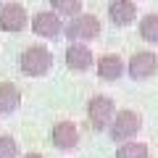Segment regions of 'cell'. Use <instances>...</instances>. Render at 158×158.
<instances>
[{"label": "cell", "mask_w": 158, "mask_h": 158, "mask_svg": "<svg viewBox=\"0 0 158 158\" xmlns=\"http://www.w3.org/2000/svg\"><path fill=\"white\" fill-rule=\"evenodd\" d=\"M19 69L27 77H45L53 69V53L45 45H29L19 56Z\"/></svg>", "instance_id": "obj_2"}, {"label": "cell", "mask_w": 158, "mask_h": 158, "mask_svg": "<svg viewBox=\"0 0 158 158\" xmlns=\"http://www.w3.org/2000/svg\"><path fill=\"white\" fill-rule=\"evenodd\" d=\"M21 106V90L13 82H0V116L16 113Z\"/></svg>", "instance_id": "obj_12"}, {"label": "cell", "mask_w": 158, "mask_h": 158, "mask_svg": "<svg viewBox=\"0 0 158 158\" xmlns=\"http://www.w3.org/2000/svg\"><path fill=\"white\" fill-rule=\"evenodd\" d=\"M0 158H21L19 156V142L11 135H0Z\"/></svg>", "instance_id": "obj_16"}, {"label": "cell", "mask_w": 158, "mask_h": 158, "mask_svg": "<svg viewBox=\"0 0 158 158\" xmlns=\"http://www.w3.org/2000/svg\"><path fill=\"white\" fill-rule=\"evenodd\" d=\"M0 6H3V0H0Z\"/></svg>", "instance_id": "obj_18"}, {"label": "cell", "mask_w": 158, "mask_h": 158, "mask_svg": "<svg viewBox=\"0 0 158 158\" xmlns=\"http://www.w3.org/2000/svg\"><path fill=\"white\" fill-rule=\"evenodd\" d=\"M32 32L37 34V37L42 40H61L63 32H66V24H63V19L58 16L56 11H40L32 16Z\"/></svg>", "instance_id": "obj_5"}, {"label": "cell", "mask_w": 158, "mask_h": 158, "mask_svg": "<svg viewBox=\"0 0 158 158\" xmlns=\"http://www.w3.org/2000/svg\"><path fill=\"white\" fill-rule=\"evenodd\" d=\"M140 37L148 45H158V13H145L140 19Z\"/></svg>", "instance_id": "obj_13"}, {"label": "cell", "mask_w": 158, "mask_h": 158, "mask_svg": "<svg viewBox=\"0 0 158 158\" xmlns=\"http://www.w3.org/2000/svg\"><path fill=\"white\" fill-rule=\"evenodd\" d=\"M95 71H98V77H100L103 82H116V79H121V74L127 71V63L121 61L116 53H106V56L98 58Z\"/></svg>", "instance_id": "obj_10"}, {"label": "cell", "mask_w": 158, "mask_h": 158, "mask_svg": "<svg viewBox=\"0 0 158 158\" xmlns=\"http://www.w3.org/2000/svg\"><path fill=\"white\" fill-rule=\"evenodd\" d=\"M50 142H53V148H58V150H63V153L74 150V148L79 145V129H77V124L69 121V118L58 121V124L50 129Z\"/></svg>", "instance_id": "obj_9"}, {"label": "cell", "mask_w": 158, "mask_h": 158, "mask_svg": "<svg viewBox=\"0 0 158 158\" xmlns=\"http://www.w3.org/2000/svg\"><path fill=\"white\" fill-rule=\"evenodd\" d=\"M156 71H158V56L153 50H137L127 63V74L135 82H145V79L156 77Z\"/></svg>", "instance_id": "obj_7"}, {"label": "cell", "mask_w": 158, "mask_h": 158, "mask_svg": "<svg viewBox=\"0 0 158 158\" xmlns=\"http://www.w3.org/2000/svg\"><path fill=\"white\" fill-rule=\"evenodd\" d=\"M148 156H150V150H148L145 142L129 140V142H121L116 148V158H148Z\"/></svg>", "instance_id": "obj_14"}, {"label": "cell", "mask_w": 158, "mask_h": 158, "mask_svg": "<svg viewBox=\"0 0 158 158\" xmlns=\"http://www.w3.org/2000/svg\"><path fill=\"white\" fill-rule=\"evenodd\" d=\"M108 19H111L113 27H129L137 19L135 0H111L108 3Z\"/></svg>", "instance_id": "obj_11"}, {"label": "cell", "mask_w": 158, "mask_h": 158, "mask_svg": "<svg viewBox=\"0 0 158 158\" xmlns=\"http://www.w3.org/2000/svg\"><path fill=\"white\" fill-rule=\"evenodd\" d=\"M140 129H142V116L132 108H121V111H116L111 127H108V137L113 142H129L140 135Z\"/></svg>", "instance_id": "obj_3"}, {"label": "cell", "mask_w": 158, "mask_h": 158, "mask_svg": "<svg viewBox=\"0 0 158 158\" xmlns=\"http://www.w3.org/2000/svg\"><path fill=\"white\" fill-rule=\"evenodd\" d=\"M113 116H116V103L111 95H92L87 103V121L92 132H108Z\"/></svg>", "instance_id": "obj_4"}, {"label": "cell", "mask_w": 158, "mask_h": 158, "mask_svg": "<svg viewBox=\"0 0 158 158\" xmlns=\"http://www.w3.org/2000/svg\"><path fill=\"white\" fill-rule=\"evenodd\" d=\"M50 11H56L61 19H74L82 13V0H50Z\"/></svg>", "instance_id": "obj_15"}, {"label": "cell", "mask_w": 158, "mask_h": 158, "mask_svg": "<svg viewBox=\"0 0 158 158\" xmlns=\"http://www.w3.org/2000/svg\"><path fill=\"white\" fill-rule=\"evenodd\" d=\"M103 32V24L100 19L95 16V13H79V16L69 19L66 21V32H63V37L69 40V42H92V40H98Z\"/></svg>", "instance_id": "obj_1"}, {"label": "cell", "mask_w": 158, "mask_h": 158, "mask_svg": "<svg viewBox=\"0 0 158 158\" xmlns=\"http://www.w3.org/2000/svg\"><path fill=\"white\" fill-rule=\"evenodd\" d=\"M63 61H66V69L69 71H87V69L95 63V56H92V48L90 42H69L66 53H63Z\"/></svg>", "instance_id": "obj_8"}, {"label": "cell", "mask_w": 158, "mask_h": 158, "mask_svg": "<svg viewBox=\"0 0 158 158\" xmlns=\"http://www.w3.org/2000/svg\"><path fill=\"white\" fill-rule=\"evenodd\" d=\"M29 27V13L21 3H3L0 6V32L19 34Z\"/></svg>", "instance_id": "obj_6"}, {"label": "cell", "mask_w": 158, "mask_h": 158, "mask_svg": "<svg viewBox=\"0 0 158 158\" xmlns=\"http://www.w3.org/2000/svg\"><path fill=\"white\" fill-rule=\"evenodd\" d=\"M21 158H45V156H42V153H24Z\"/></svg>", "instance_id": "obj_17"}]
</instances>
